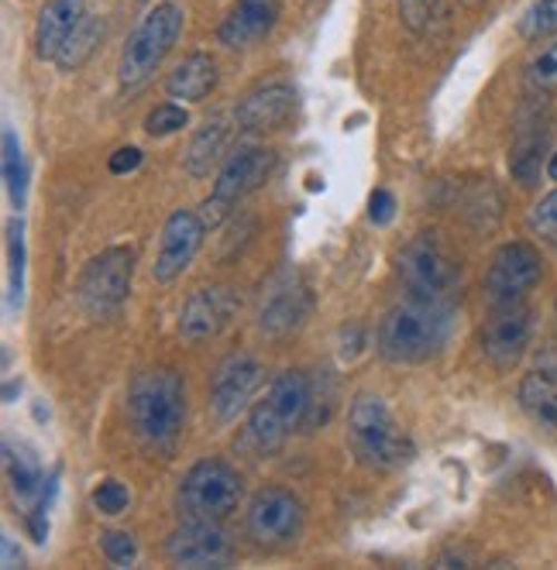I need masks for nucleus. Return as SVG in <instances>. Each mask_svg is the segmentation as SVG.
Returning a JSON list of instances; mask_svg holds the SVG:
<instances>
[{
    "label": "nucleus",
    "mask_w": 557,
    "mask_h": 570,
    "mask_svg": "<svg viewBox=\"0 0 557 570\" xmlns=\"http://www.w3.org/2000/svg\"><path fill=\"white\" fill-rule=\"evenodd\" d=\"M278 14H283V0H237L221 21V46L227 49H248L275 28Z\"/></svg>",
    "instance_id": "a211bd4d"
},
{
    "label": "nucleus",
    "mask_w": 557,
    "mask_h": 570,
    "mask_svg": "<svg viewBox=\"0 0 557 570\" xmlns=\"http://www.w3.org/2000/svg\"><path fill=\"white\" fill-rule=\"evenodd\" d=\"M400 278L413 299L451 306V299L458 296V285H461V268L448 255L444 244L437 240V234H420L400 255Z\"/></svg>",
    "instance_id": "423d86ee"
},
{
    "label": "nucleus",
    "mask_w": 557,
    "mask_h": 570,
    "mask_svg": "<svg viewBox=\"0 0 557 570\" xmlns=\"http://www.w3.org/2000/svg\"><path fill=\"white\" fill-rule=\"evenodd\" d=\"M128 416L135 433L148 446H169L186 420V389L183 379L169 368L145 372L131 382Z\"/></svg>",
    "instance_id": "7ed1b4c3"
},
{
    "label": "nucleus",
    "mask_w": 557,
    "mask_h": 570,
    "mask_svg": "<svg viewBox=\"0 0 557 570\" xmlns=\"http://www.w3.org/2000/svg\"><path fill=\"white\" fill-rule=\"evenodd\" d=\"M306 309H310V296L303 289V282L296 278V272H283L268 282V293L262 296L258 327L272 337H283L300 327Z\"/></svg>",
    "instance_id": "dca6fc26"
},
{
    "label": "nucleus",
    "mask_w": 557,
    "mask_h": 570,
    "mask_svg": "<svg viewBox=\"0 0 557 570\" xmlns=\"http://www.w3.org/2000/svg\"><path fill=\"white\" fill-rule=\"evenodd\" d=\"M520 35L530 38V42L557 35V0H534L527 14L520 18Z\"/></svg>",
    "instance_id": "a878e982"
},
{
    "label": "nucleus",
    "mask_w": 557,
    "mask_h": 570,
    "mask_svg": "<svg viewBox=\"0 0 557 570\" xmlns=\"http://www.w3.org/2000/svg\"><path fill=\"white\" fill-rule=\"evenodd\" d=\"M189 125V114L179 107V104H158L148 117H145V131L152 138H166V135H176Z\"/></svg>",
    "instance_id": "c85d7f7f"
},
{
    "label": "nucleus",
    "mask_w": 557,
    "mask_h": 570,
    "mask_svg": "<svg viewBox=\"0 0 557 570\" xmlns=\"http://www.w3.org/2000/svg\"><path fill=\"white\" fill-rule=\"evenodd\" d=\"M234 309H237V299L231 289H224V285L196 289L179 309V334L186 341H211L227 327Z\"/></svg>",
    "instance_id": "f3484780"
},
{
    "label": "nucleus",
    "mask_w": 557,
    "mask_h": 570,
    "mask_svg": "<svg viewBox=\"0 0 557 570\" xmlns=\"http://www.w3.org/2000/svg\"><path fill=\"white\" fill-rule=\"evenodd\" d=\"M100 547H104L107 560L117 563V567H131L138 560V543H135L131 533H104Z\"/></svg>",
    "instance_id": "473e14b6"
},
{
    "label": "nucleus",
    "mask_w": 557,
    "mask_h": 570,
    "mask_svg": "<svg viewBox=\"0 0 557 570\" xmlns=\"http://www.w3.org/2000/svg\"><path fill=\"white\" fill-rule=\"evenodd\" d=\"M395 8H400V18L407 28L413 31H423L437 11V0H395Z\"/></svg>",
    "instance_id": "72a5a7b5"
},
{
    "label": "nucleus",
    "mask_w": 557,
    "mask_h": 570,
    "mask_svg": "<svg viewBox=\"0 0 557 570\" xmlns=\"http://www.w3.org/2000/svg\"><path fill=\"white\" fill-rule=\"evenodd\" d=\"M242 502V478L227 461L207 458L193 464L179 481V512L186 519H227Z\"/></svg>",
    "instance_id": "0eeeda50"
},
{
    "label": "nucleus",
    "mask_w": 557,
    "mask_h": 570,
    "mask_svg": "<svg viewBox=\"0 0 557 570\" xmlns=\"http://www.w3.org/2000/svg\"><path fill=\"white\" fill-rule=\"evenodd\" d=\"M303 502L286 488H262L248 505V537L255 547L283 550L293 547L303 533Z\"/></svg>",
    "instance_id": "1a4fd4ad"
},
{
    "label": "nucleus",
    "mask_w": 557,
    "mask_h": 570,
    "mask_svg": "<svg viewBox=\"0 0 557 570\" xmlns=\"http://www.w3.org/2000/svg\"><path fill=\"white\" fill-rule=\"evenodd\" d=\"M224 145H227V125L224 117H214L207 120V128L193 138L189 145V155H186V173L193 179H204L211 176V169L217 166V158L224 155Z\"/></svg>",
    "instance_id": "5701e85b"
},
{
    "label": "nucleus",
    "mask_w": 557,
    "mask_h": 570,
    "mask_svg": "<svg viewBox=\"0 0 557 570\" xmlns=\"http://www.w3.org/2000/svg\"><path fill=\"white\" fill-rule=\"evenodd\" d=\"M547 176L557 183V151H554V155H550V161H547Z\"/></svg>",
    "instance_id": "4c0bfd02"
},
{
    "label": "nucleus",
    "mask_w": 557,
    "mask_h": 570,
    "mask_svg": "<svg viewBox=\"0 0 557 570\" xmlns=\"http://www.w3.org/2000/svg\"><path fill=\"white\" fill-rule=\"evenodd\" d=\"M296 110V90L290 83H268L252 90L234 110V120L245 131H275L283 128Z\"/></svg>",
    "instance_id": "6ab92c4d"
},
{
    "label": "nucleus",
    "mask_w": 557,
    "mask_h": 570,
    "mask_svg": "<svg viewBox=\"0 0 557 570\" xmlns=\"http://www.w3.org/2000/svg\"><path fill=\"white\" fill-rule=\"evenodd\" d=\"M204 234H207V224L201 214L193 210H176L166 227H163V237H158V255H155V265H152V278L155 282H176L196 258L204 244Z\"/></svg>",
    "instance_id": "ddd939ff"
},
{
    "label": "nucleus",
    "mask_w": 557,
    "mask_h": 570,
    "mask_svg": "<svg viewBox=\"0 0 557 570\" xmlns=\"http://www.w3.org/2000/svg\"><path fill=\"white\" fill-rule=\"evenodd\" d=\"M0 563H4V567H18L21 563V550H14L11 537H4V557H0Z\"/></svg>",
    "instance_id": "e433bc0d"
},
{
    "label": "nucleus",
    "mask_w": 557,
    "mask_h": 570,
    "mask_svg": "<svg viewBox=\"0 0 557 570\" xmlns=\"http://www.w3.org/2000/svg\"><path fill=\"white\" fill-rule=\"evenodd\" d=\"M217 87V62L204 52H196L189 59H183L173 76H169V83H166V94L173 100H186V104H201L211 90Z\"/></svg>",
    "instance_id": "412c9836"
},
{
    "label": "nucleus",
    "mask_w": 557,
    "mask_h": 570,
    "mask_svg": "<svg viewBox=\"0 0 557 570\" xmlns=\"http://www.w3.org/2000/svg\"><path fill=\"white\" fill-rule=\"evenodd\" d=\"M520 405L524 413L544 430V433H557V382L534 372L520 382Z\"/></svg>",
    "instance_id": "4be33fe9"
},
{
    "label": "nucleus",
    "mask_w": 557,
    "mask_h": 570,
    "mask_svg": "<svg viewBox=\"0 0 557 570\" xmlns=\"http://www.w3.org/2000/svg\"><path fill=\"white\" fill-rule=\"evenodd\" d=\"M278 166V158L272 148H245V151H237L227 166L221 169L211 196L204 199V224L207 227H217L221 220L231 217V210L242 203L245 196H252L255 189H262L268 183V176L275 173Z\"/></svg>",
    "instance_id": "6e6552de"
},
{
    "label": "nucleus",
    "mask_w": 557,
    "mask_h": 570,
    "mask_svg": "<svg viewBox=\"0 0 557 570\" xmlns=\"http://www.w3.org/2000/svg\"><path fill=\"white\" fill-rule=\"evenodd\" d=\"M534 316L524 303H502L482 327V351L499 368H512L530 347Z\"/></svg>",
    "instance_id": "2eb2a0df"
},
{
    "label": "nucleus",
    "mask_w": 557,
    "mask_h": 570,
    "mask_svg": "<svg viewBox=\"0 0 557 570\" xmlns=\"http://www.w3.org/2000/svg\"><path fill=\"white\" fill-rule=\"evenodd\" d=\"M530 227L537 230V237H544L550 248H557V189L554 193H547L537 207H534V214H530Z\"/></svg>",
    "instance_id": "2f4dec72"
},
{
    "label": "nucleus",
    "mask_w": 557,
    "mask_h": 570,
    "mask_svg": "<svg viewBox=\"0 0 557 570\" xmlns=\"http://www.w3.org/2000/svg\"><path fill=\"white\" fill-rule=\"evenodd\" d=\"M87 21V0H49L35 24V52L42 59H59L72 31Z\"/></svg>",
    "instance_id": "aec40b11"
},
{
    "label": "nucleus",
    "mask_w": 557,
    "mask_h": 570,
    "mask_svg": "<svg viewBox=\"0 0 557 570\" xmlns=\"http://www.w3.org/2000/svg\"><path fill=\"white\" fill-rule=\"evenodd\" d=\"M310 392H313V382L303 372H283L272 382L268 395L248 416V440L255 443L258 454H275L278 446L286 443V436L306 423Z\"/></svg>",
    "instance_id": "20e7f679"
},
{
    "label": "nucleus",
    "mask_w": 557,
    "mask_h": 570,
    "mask_svg": "<svg viewBox=\"0 0 557 570\" xmlns=\"http://www.w3.org/2000/svg\"><path fill=\"white\" fill-rule=\"evenodd\" d=\"M544 275V262L537 255V248L516 240V244H502V248L492 255L489 262V275H486V289L492 306L502 303H524V296L534 289Z\"/></svg>",
    "instance_id": "9b49d317"
},
{
    "label": "nucleus",
    "mask_w": 557,
    "mask_h": 570,
    "mask_svg": "<svg viewBox=\"0 0 557 570\" xmlns=\"http://www.w3.org/2000/svg\"><path fill=\"white\" fill-rule=\"evenodd\" d=\"M544 151H547V138L544 135H527L516 141L512 155H509V169L524 186H534L544 166Z\"/></svg>",
    "instance_id": "b1692460"
},
{
    "label": "nucleus",
    "mask_w": 557,
    "mask_h": 570,
    "mask_svg": "<svg viewBox=\"0 0 557 570\" xmlns=\"http://www.w3.org/2000/svg\"><path fill=\"white\" fill-rule=\"evenodd\" d=\"M348 443H351L354 458L369 468L392 471V468H403L413 461L410 436L400 430V423H395V416L389 413L385 399H379L372 392L354 395V402H351Z\"/></svg>",
    "instance_id": "f03ea898"
},
{
    "label": "nucleus",
    "mask_w": 557,
    "mask_h": 570,
    "mask_svg": "<svg viewBox=\"0 0 557 570\" xmlns=\"http://www.w3.org/2000/svg\"><path fill=\"white\" fill-rule=\"evenodd\" d=\"M166 557L176 567H227L234 560V547L217 522L186 519L166 540Z\"/></svg>",
    "instance_id": "4468645a"
},
{
    "label": "nucleus",
    "mask_w": 557,
    "mask_h": 570,
    "mask_svg": "<svg viewBox=\"0 0 557 570\" xmlns=\"http://www.w3.org/2000/svg\"><path fill=\"white\" fill-rule=\"evenodd\" d=\"M8 248H11V293H8V303L11 309L21 306V293H25V227L21 220H11L8 227Z\"/></svg>",
    "instance_id": "cd10ccee"
},
{
    "label": "nucleus",
    "mask_w": 557,
    "mask_h": 570,
    "mask_svg": "<svg viewBox=\"0 0 557 570\" xmlns=\"http://www.w3.org/2000/svg\"><path fill=\"white\" fill-rule=\"evenodd\" d=\"M131 272H135V252L110 248L97 255L84 278H79V303L87 306L90 316H110L125 306L131 293Z\"/></svg>",
    "instance_id": "9d476101"
},
{
    "label": "nucleus",
    "mask_w": 557,
    "mask_h": 570,
    "mask_svg": "<svg viewBox=\"0 0 557 570\" xmlns=\"http://www.w3.org/2000/svg\"><path fill=\"white\" fill-rule=\"evenodd\" d=\"M94 505L104 512V515H121L125 509H128V502H131V492L128 488L117 481V478H104L97 488H94Z\"/></svg>",
    "instance_id": "7c9ffc66"
},
{
    "label": "nucleus",
    "mask_w": 557,
    "mask_h": 570,
    "mask_svg": "<svg viewBox=\"0 0 557 570\" xmlns=\"http://www.w3.org/2000/svg\"><path fill=\"white\" fill-rule=\"evenodd\" d=\"M138 166H141V148H135V145H128V148H117V151L110 155V161H107V169H110L114 176L135 173Z\"/></svg>",
    "instance_id": "c9c22d12"
},
{
    "label": "nucleus",
    "mask_w": 557,
    "mask_h": 570,
    "mask_svg": "<svg viewBox=\"0 0 557 570\" xmlns=\"http://www.w3.org/2000/svg\"><path fill=\"white\" fill-rule=\"evenodd\" d=\"M4 183H8L14 207H21L25 189H28V176H25V158H21V148H18V138L11 128L4 131Z\"/></svg>",
    "instance_id": "bb28decb"
},
{
    "label": "nucleus",
    "mask_w": 557,
    "mask_h": 570,
    "mask_svg": "<svg viewBox=\"0 0 557 570\" xmlns=\"http://www.w3.org/2000/svg\"><path fill=\"white\" fill-rule=\"evenodd\" d=\"M451 334V306L448 303H427L407 299L392 306L379 323V354L392 364H420L433 357L448 344Z\"/></svg>",
    "instance_id": "f257e3e1"
},
{
    "label": "nucleus",
    "mask_w": 557,
    "mask_h": 570,
    "mask_svg": "<svg viewBox=\"0 0 557 570\" xmlns=\"http://www.w3.org/2000/svg\"><path fill=\"white\" fill-rule=\"evenodd\" d=\"M97 38H100V24L94 21V18H87L84 24H79L76 31H72V38L62 46V52H59V66L66 69V72H72V69H79L84 66L90 56H94V49H97Z\"/></svg>",
    "instance_id": "393cba45"
},
{
    "label": "nucleus",
    "mask_w": 557,
    "mask_h": 570,
    "mask_svg": "<svg viewBox=\"0 0 557 570\" xmlns=\"http://www.w3.org/2000/svg\"><path fill=\"white\" fill-rule=\"evenodd\" d=\"M369 217H372V224H389L392 217H395V196L389 193V189H375L372 193V199H369Z\"/></svg>",
    "instance_id": "f704fd0d"
},
{
    "label": "nucleus",
    "mask_w": 557,
    "mask_h": 570,
    "mask_svg": "<svg viewBox=\"0 0 557 570\" xmlns=\"http://www.w3.org/2000/svg\"><path fill=\"white\" fill-rule=\"evenodd\" d=\"M527 83L540 94H554L557 90V42L547 46L530 66H527Z\"/></svg>",
    "instance_id": "c756f323"
},
{
    "label": "nucleus",
    "mask_w": 557,
    "mask_h": 570,
    "mask_svg": "<svg viewBox=\"0 0 557 570\" xmlns=\"http://www.w3.org/2000/svg\"><path fill=\"white\" fill-rule=\"evenodd\" d=\"M179 31H183V11L176 4H155L138 21L121 52V66H117L121 90H141L148 83L155 69L163 66V59L173 52Z\"/></svg>",
    "instance_id": "39448f33"
},
{
    "label": "nucleus",
    "mask_w": 557,
    "mask_h": 570,
    "mask_svg": "<svg viewBox=\"0 0 557 570\" xmlns=\"http://www.w3.org/2000/svg\"><path fill=\"white\" fill-rule=\"evenodd\" d=\"M262 364L252 354H231L217 364V372L211 379V410L221 423L237 420L255 392L262 389Z\"/></svg>",
    "instance_id": "f8f14e48"
}]
</instances>
